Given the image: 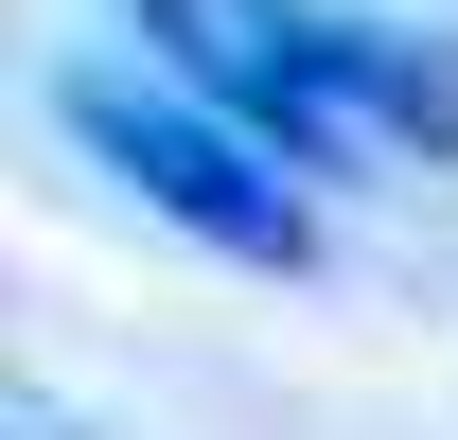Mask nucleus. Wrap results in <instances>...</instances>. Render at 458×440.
Wrapping results in <instances>:
<instances>
[{"mask_svg": "<svg viewBox=\"0 0 458 440\" xmlns=\"http://www.w3.org/2000/svg\"><path fill=\"white\" fill-rule=\"evenodd\" d=\"M54 123H71V141H89L159 229H194L212 265H283V282L318 265V194H300L283 141H247L212 89H159V71L89 54V71H54Z\"/></svg>", "mask_w": 458, "mask_h": 440, "instance_id": "f257e3e1", "label": "nucleus"}, {"mask_svg": "<svg viewBox=\"0 0 458 440\" xmlns=\"http://www.w3.org/2000/svg\"><path fill=\"white\" fill-rule=\"evenodd\" d=\"M0 440H71V405H54V387H18V405H0Z\"/></svg>", "mask_w": 458, "mask_h": 440, "instance_id": "f03ea898", "label": "nucleus"}]
</instances>
